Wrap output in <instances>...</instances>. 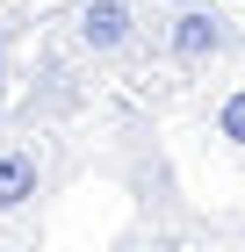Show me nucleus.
Returning a JSON list of instances; mask_svg holds the SVG:
<instances>
[{
  "instance_id": "1",
  "label": "nucleus",
  "mask_w": 245,
  "mask_h": 252,
  "mask_svg": "<svg viewBox=\"0 0 245 252\" xmlns=\"http://www.w3.org/2000/svg\"><path fill=\"white\" fill-rule=\"evenodd\" d=\"M108 108H72L51 94H0V252H36L43 216L65 180L94 158Z\"/></svg>"
},
{
  "instance_id": "2",
  "label": "nucleus",
  "mask_w": 245,
  "mask_h": 252,
  "mask_svg": "<svg viewBox=\"0 0 245 252\" xmlns=\"http://www.w3.org/2000/svg\"><path fill=\"white\" fill-rule=\"evenodd\" d=\"M238 72H245V15L231 0H151L144 72L123 101L166 116V108H195Z\"/></svg>"
},
{
  "instance_id": "3",
  "label": "nucleus",
  "mask_w": 245,
  "mask_h": 252,
  "mask_svg": "<svg viewBox=\"0 0 245 252\" xmlns=\"http://www.w3.org/2000/svg\"><path fill=\"white\" fill-rule=\"evenodd\" d=\"M195 116H202V130L216 137L231 158H245V72L224 79L216 94H202V101H195Z\"/></svg>"
},
{
  "instance_id": "4",
  "label": "nucleus",
  "mask_w": 245,
  "mask_h": 252,
  "mask_svg": "<svg viewBox=\"0 0 245 252\" xmlns=\"http://www.w3.org/2000/svg\"><path fill=\"white\" fill-rule=\"evenodd\" d=\"M188 252H245V209H238V216H216V223H202Z\"/></svg>"
}]
</instances>
